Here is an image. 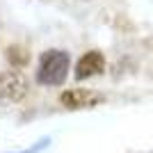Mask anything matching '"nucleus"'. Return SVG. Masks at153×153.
I'll return each instance as SVG.
<instances>
[{
	"instance_id": "obj_5",
	"label": "nucleus",
	"mask_w": 153,
	"mask_h": 153,
	"mask_svg": "<svg viewBox=\"0 0 153 153\" xmlns=\"http://www.w3.org/2000/svg\"><path fill=\"white\" fill-rule=\"evenodd\" d=\"M7 59H9L12 66H25L30 62V53L23 46H9L7 48Z\"/></svg>"
},
{
	"instance_id": "obj_4",
	"label": "nucleus",
	"mask_w": 153,
	"mask_h": 153,
	"mask_svg": "<svg viewBox=\"0 0 153 153\" xmlns=\"http://www.w3.org/2000/svg\"><path fill=\"white\" fill-rule=\"evenodd\" d=\"M105 71V57L101 51H87L76 64V78L78 80H87Z\"/></svg>"
},
{
	"instance_id": "obj_2",
	"label": "nucleus",
	"mask_w": 153,
	"mask_h": 153,
	"mask_svg": "<svg viewBox=\"0 0 153 153\" xmlns=\"http://www.w3.org/2000/svg\"><path fill=\"white\" fill-rule=\"evenodd\" d=\"M105 101V96L103 94H96L91 89H64L59 94V103H62L64 108L69 110H87V108H96V105H101Z\"/></svg>"
},
{
	"instance_id": "obj_1",
	"label": "nucleus",
	"mask_w": 153,
	"mask_h": 153,
	"mask_svg": "<svg viewBox=\"0 0 153 153\" xmlns=\"http://www.w3.org/2000/svg\"><path fill=\"white\" fill-rule=\"evenodd\" d=\"M69 53L59 51V48H51L46 51L39 59V69H37V82L46 85V87H57L66 80L69 73Z\"/></svg>"
},
{
	"instance_id": "obj_3",
	"label": "nucleus",
	"mask_w": 153,
	"mask_h": 153,
	"mask_svg": "<svg viewBox=\"0 0 153 153\" xmlns=\"http://www.w3.org/2000/svg\"><path fill=\"white\" fill-rule=\"evenodd\" d=\"M27 94V80L21 71H5L0 73V98L9 103L21 101Z\"/></svg>"
},
{
	"instance_id": "obj_6",
	"label": "nucleus",
	"mask_w": 153,
	"mask_h": 153,
	"mask_svg": "<svg viewBox=\"0 0 153 153\" xmlns=\"http://www.w3.org/2000/svg\"><path fill=\"white\" fill-rule=\"evenodd\" d=\"M48 144H51V140H48V137H41V140H39L37 144H32L30 149H23V151H16V153H39L41 149L48 146Z\"/></svg>"
}]
</instances>
